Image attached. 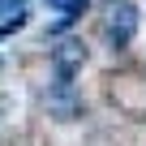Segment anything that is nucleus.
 <instances>
[{
	"mask_svg": "<svg viewBox=\"0 0 146 146\" xmlns=\"http://www.w3.org/2000/svg\"><path fill=\"white\" fill-rule=\"evenodd\" d=\"M103 30H108V39L116 47L129 43L133 30H137V9L129 5V0H112V5H108V17H103Z\"/></svg>",
	"mask_w": 146,
	"mask_h": 146,
	"instance_id": "nucleus-1",
	"label": "nucleus"
},
{
	"mask_svg": "<svg viewBox=\"0 0 146 146\" xmlns=\"http://www.w3.org/2000/svg\"><path fill=\"white\" fill-rule=\"evenodd\" d=\"M82 60H86V47L82 43H60L56 47V73H60V82H69L73 69H82Z\"/></svg>",
	"mask_w": 146,
	"mask_h": 146,
	"instance_id": "nucleus-2",
	"label": "nucleus"
},
{
	"mask_svg": "<svg viewBox=\"0 0 146 146\" xmlns=\"http://www.w3.org/2000/svg\"><path fill=\"white\" fill-rule=\"evenodd\" d=\"M47 5L60 13V26H64V22H73V17H78V13L86 9V0H47Z\"/></svg>",
	"mask_w": 146,
	"mask_h": 146,
	"instance_id": "nucleus-3",
	"label": "nucleus"
},
{
	"mask_svg": "<svg viewBox=\"0 0 146 146\" xmlns=\"http://www.w3.org/2000/svg\"><path fill=\"white\" fill-rule=\"evenodd\" d=\"M26 0H0V17H22Z\"/></svg>",
	"mask_w": 146,
	"mask_h": 146,
	"instance_id": "nucleus-4",
	"label": "nucleus"
}]
</instances>
